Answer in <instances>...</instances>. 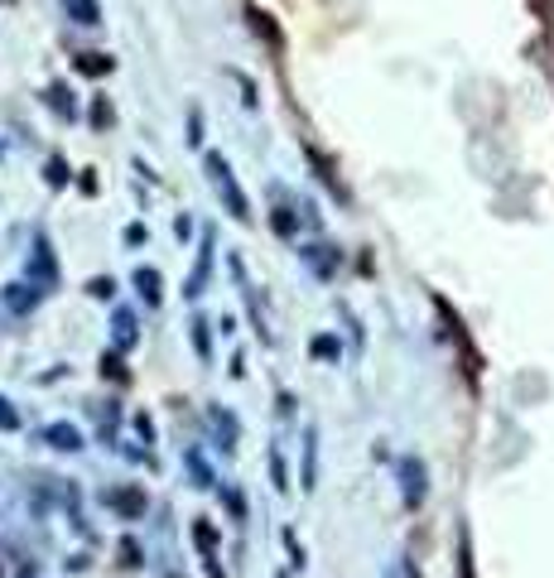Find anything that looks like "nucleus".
I'll list each match as a JSON object with an SVG mask.
<instances>
[{"mask_svg":"<svg viewBox=\"0 0 554 578\" xmlns=\"http://www.w3.org/2000/svg\"><path fill=\"white\" fill-rule=\"evenodd\" d=\"M251 25H256V35H265V39H270V49H280V35H275L270 15H261V10H251Z\"/></svg>","mask_w":554,"mask_h":578,"instance_id":"nucleus-3","label":"nucleus"},{"mask_svg":"<svg viewBox=\"0 0 554 578\" xmlns=\"http://www.w3.org/2000/svg\"><path fill=\"white\" fill-rule=\"evenodd\" d=\"M207 174H213V184H217V193H227V203H231V213H237V217H247V198H241V188H237V184H231V169H227V164H222V160H217V154H213V160H207Z\"/></svg>","mask_w":554,"mask_h":578,"instance_id":"nucleus-1","label":"nucleus"},{"mask_svg":"<svg viewBox=\"0 0 554 578\" xmlns=\"http://www.w3.org/2000/svg\"><path fill=\"white\" fill-rule=\"evenodd\" d=\"M68 5V15L77 25H102V10H97V0H63Z\"/></svg>","mask_w":554,"mask_h":578,"instance_id":"nucleus-2","label":"nucleus"},{"mask_svg":"<svg viewBox=\"0 0 554 578\" xmlns=\"http://www.w3.org/2000/svg\"><path fill=\"white\" fill-rule=\"evenodd\" d=\"M106 68H111L106 53H83V73H106Z\"/></svg>","mask_w":554,"mask_h":578,"instance_id":"nucleus-4","label":"nucleus"}]
</instances>
